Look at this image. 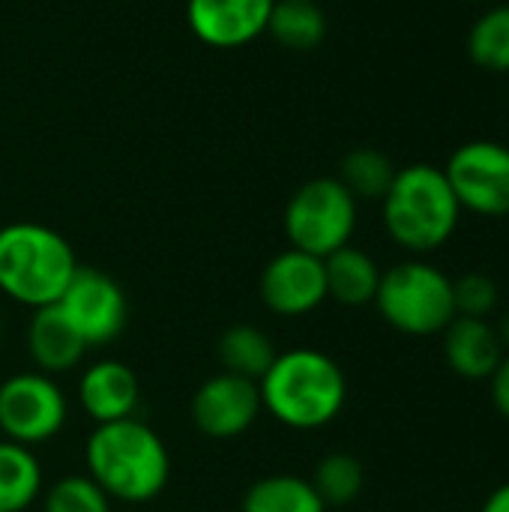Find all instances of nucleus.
<instances>
[{
    "instance_id": "obj_1",
    "label": "nucleus",
    "mask_w": 509,
    "mask_h": 512,
    "mask_svg": "<svg viewBox=\"0 0 509 512\" xmlns=\"http://www.w3.org/2000/svg\"><path fill=\"white\" fill-rule=\"evenodd\" d=\"M87 477L120 504H150L171 480V453L162 435L138 417L93 426L84 441Z\"/></svg>"
},
{
    "instance_id": "obj_2",
    "label": "nucleus",
    "mask_w": 509,
    "mask_h": 512,
    "mask_svg": "<svg viewBox=\"0 0 509 512\" xmlns=\"http://www.w3.org/2000/svg\"><path fill=\"white\" fill-rule=\"evenodd\" d=\"M261 408L285 429L315 432L330 426L348 402L342 366L318 348H291L276 354L258 381Z\"/></svg>"
},
{
    "instance_id": "obj_3",
    "label": "nucleus",
    "mask_w": 509,
    "mask_h": 512,
    "mask_svg": "<svg viewBox=\"0 0 509 512\" xmlns=\"http://www.w3.org/2000/svg\"><path fill=\"white\" fill-rule=\"evenodd\" d=\"M381 219L399 249L423 258L453 240L462 207L444 168L414 162L396 171L387 195L381 198Z\"/></svg>"
},
{
    "instance_id": "obj_4",
    "label": "nucleus",
    "mask_w": 509,
    "mask_h": 512,
    "mask_svg": "<svg viewBox=\"0 0 509 512\" xmlns=\"http://www.w3.org/2000/svg\"><path fill=\"white\" fill-rule=\"evenodd\" d=\"M69 240L39 222L0 228V294L36 312L54 306L78 270Z\"/></svg>"
},
{
    "instance_id": "obj_5",
    "label": "nucleus",
    "mask_w": 509,
    "mask_h": 512,
    "mask_svg": "<svg viewBox=\"0 0 509 512\" xmlns=\"http://www.w3.org/2000/svg\"><path fill=\"white\" fill-rule=\"evenodd\" d=\"M372 306L402 336H441L456 318L453 279L426 258H408L381 273Z\"/></svg>"
},
{
    "instance_id": "obj_6",
    "label": "nucleus",
    "mask_w": 509,
    "mask_h": 512,
    "mask_svg": "<svg viewBox=\"0 0 509 512\" xmlns=\"http://www.w3.org/2000/svg\"><path fill=\"white\" fill-rule=\"evenodd\" d=\"M357 198L339 183V177L306 180L288 201L282 225L291 249L327 258L348 246L357 231Z\"/></svg>"
},
{
    "instance_id": "obj_7",
    "label": "nucleus",
    "mask_w": 509,
    "mask_h": 512,
    "mask_svg": "<svg viewBox=\"0 0 509 512\" xmlns=\"http://www.w3.org/2000/svg\"><path fill=\"white\" fill-rule=\"evenodd\" d=\"M69 420V402L57 378L42 372H15L0 384V435L21 447L54 441Z\"/></svg>"
},
{
    "instance_id": "obj_8",
    "label": "nucleus",
    "mask_w": 509,
    "mask_h": 512,
    "mask_svg": "<svg viewBox=\"0 0 509 512\" xmlns=\"http://www.w3.org/2000/svg\"><path fill=\"white\" fill-rule=\"evenodd\" d=\"M444 174L459 198L462 213H474L483 219H507L509 216V147L492 138H474L459 144Z\"/></svg>"
},
{
    "instance_id": "obj_9",
    "label": "nucleus",
    "mask_w": 509,
    "mask_h": 512,
    "mask_svg": "<svg viewBox=\"0 0 509 512\" xmlns=\"http://www.w3.org/2000/svg\"><path fill=\"white\" fill-rule=\"evenodd\" d=\"M54 306L63 312V318L84 339L87 348L111 345L126 330V294L117 279L96 267H78Z\"/></svg>"
},
{
    "instance_id": "obj_10",
    "label": "nucleus",
    "mask_w": 509,
    "mask_h": 512,
    "mask_svg": "<svg viewBox=\"0 0 509 512\" xmlns=\"http://www.w3.org/2000/svg\"><path fill=\"white\" fill-rule=\"evenodd\" d=\"M261 411L264 408H261L258 381L222 369L195 390L189 405L195 429L213 441H231L246 435L261 417Z\"/></svg>"
},
{
    "instance_id": "obj_11",
    "label": "nucleus",
    "mask_w": 509,
    "mask_h": 512,
    "mask_svg": "<svg viewBox=\"0 0 509 512\" xmlns=\"http://www.w3.org/2000/svg\"><path fill=\"white\" fill-rule=\"evenodd\" d=\"M261 303L279 318H303L327 303L324 258L300 249H285L273 255L258 279Z\"/></svg>"
},
{
    "instance_id": "obj_12",
    "label": "nucleus",
    "mask_w": 509,
    "mask_h": 512,
    "mask_svg": "<svg viewBox=\"0 0 509 512\" xmlns=\"http://www.w3.org/2000/svg\"><path fill=\"white\" fill-rule=\"evenodd\" d=\"M276 0H189L186 21L210 48H243L267 33Z\"/></svg>"
},
{
    "instance_id": "obj_13",
    "label": "nucleus",
    "mask_w": 509,
    "mask_h": 512,
    "mask_svg": "<svg viewBox=\"0 0 509 512\" xmlns=\"http://www.w3.org/2000/svg\"><path fill=\"white\" fill-rule=\"evenodd\" d=\"M141 402L138 375L123 360H96L78 378V405L93 426L135 417Z\"/></svg>"
},
{
    "instance_id": "obj_14",
    "label": "nucleus",
    "mask_w": 509,
    "mask_h": 512,
    "mask_svg": "<svg viewBox=\"0 0 509 512\" xmlns=\"http://www.w3.org/2000/svg\"><path fill=\"white\" fill-rule=\"evenodd\" d=\"M447 366L465 381H489L504 360V345L489 318L456 315L441 333Z\"/></svg>"
},
{
    "instance_id": "obj_15",
    "label": "nucleus",
    "mask_w": 509,
    "mask_h": 512,
    "mask_svg": "<svg viewBox=\"0 0 509 512\" xmlns=\"http://www.w3.org/2000/svg\"><path fill=\"white\" fill-rule=\"evenodd\" d=\"M87 351L90 348L69 327V321L63 318V312L57 306H45V309L33 312V318L27 324V354H30L36 372L51 375V378L66 375L81 366Z\"/></svg>"
},
{
    "instance_id": "obj_16",
    "label": "nucleus",
    "mask_w": 509,
    "mask_h": 512,
    "mask_svg": "<svg viewBox=\"0 0 509 512\" xmlns=\"http://www.w3.org/2000/svg\"><path fill=\"white\" fill-rule=\"evenodd\" d=\"M381 273L384 270L369 252L348 243L324 258L327 300H336L339 306H348V309L372 306L378 285H381Z\"/></svg>"
},
{
    "instance_id": "obj_17",
    "label": "nucleus",
    "mask_w": 509,
    "mask_h": 512,
    "mask_svg": "<svg viewBox=\"0 0 509 512\" xmlns=\"http://www.w3.org/2000/svg\"><path fill=\"white\" fill-rule=\"evenodd\" d=\"M276 354L279 351L273 339L255 324H231L216 342V357H219L222 372H231L249 381H261V375L270 369Z\"/></svg>"
},
{
    "instance_id": "obj_18",
    "label": "nucleus",
    "mask_w": 509,
    "mask_h": 512,
    "mask_svg": "<svg viewBox=\"0 0 509 512\" xmlns=\"http://www.w3.org/2000/svg\"><path fill=\"white\" fill-rule=\"evenodd\" d=\"M240 512H327V504L315 492L312 480L297 474H270L246 489Z\"/></svg>"
},
{
    "instance_id": "obj_19",
    "label": "nucleus",
    "mask_w": 509,
    "mask_h": 512,
    "mask_svg": "<svg viewBox=\"0 0 509 512\" xmlns=\"http://www.w3.org/2000/svg\"><path fill=\"white\" fill-rule=\"evenodd\" d=\"M42 495V465L30 447L0 438V512H24Z\"/></svg>"
},
{
    "instance_id": "obj_20",
    "label": "nucleus",
    "mask_w": 509,
    "mask_h": 512,
    "mask_svg": "<svg viewBox=\"0 0 509 512\" xmlns=\"http://www.w3.org/2000/svg\"><path fill=\"white\" fill-rule=\"evenodd\" d=\"M267 33L288 51H312L327 36V18L315 0H276Z\"/></svg>"
},
{
    "instance_id": "obj_21",
    "label": "nucleus",
    "mask_w": 509,
    "mask_h": 512,
    "mask_svg": "<svg viewBox=\"0 0 509 512\" xmlns=\"http://www.w3.org/2000/svg\"><path fill=\"white\" fill-rule=\"evenodd\" d=\"M396 165L387 153L375 147H357L351 150L339 165V183L357 198V201H381L396 177Z\"/></svg>"
},
{
    "instance_id": "obj_22",
    "label": "nucleus",
    "mask_w": 509,
    "mask_h": 512,
    "mask_svg": "<svg viewBox=\"0 0 509 512\" xmlns=\"http://www.w3.org/2000/svg\"><path fill=\"white\" fill-rule=\"evenodd\" d=\"M468 57L495 75L509 72V3L486 9L468 30Z\"/></svg>"
},
{
    "instance_id": "obj_23",
    "label": "nucleus",
    "mask_w": 509,
    "mask_h": 512,
    "mask_svg": "<svg viewBox=\"0 0 509 512\" xmlns=\"http://www.w3.org/2000/svg\"><path fill=\"white\" fill-rule=\"evenodd\" d=\"M366 483L363 465L351 453H330L315 465L312 486L327 507H348L360 498Z\"/></svg>"
},
{
    "instance_id": "obj_24",
    "label": "nucleus",
    "mask_w": 509,
    "mask_h": 512,
    "mask_svg": "<svg viewBox=\"0 0 509 512\" xmlns=\"http://www.w3.org/2000/svg\"><path fill=\"white\" fill-rule=\"evenodd\" d=\"M42 512H111V498L87 474H66L42 489Z\"/></svg>"
},
{
    "instance_id": "obj_25",
    "label": "nucleus",
    "mask_w": 509,
    "mask_h": 512,
    "mask_svg": "<svg viewBox=\"0 0 509 512\" xmlns=\"http://www.w3.org/2000/svg\"><path fill=\"white\" fill-rule=\"evenodd\" d=\"M453 303H456V315L489 318L501 303L498 282L486 273H465L453 279Z\"/></svg>"
},
{
    "instance_id": "obj_26",
    "label": "nucleus",
    "mask_w": 509,
    "mask_h": 512,
    "mask_svg": "<svg viewBox=\"0 0 509 512\" xmlns=\"http://www.w3.org/2000/svg\"><path fill=\"white\" fill-rule=\"evenodd\" d=\"M489 396L495 411L509 420V354H504V360L498 363V369L489 375Z\"/></svg>"
},
{
    "instance_id": "obj_27",
    "label": "nucleus",
    "mask_w": 509,
    "mask_h": 512,
    "mask_svg": "<svg viewBox=\"0 0 509 512\" xmlns=\"http://www.w3.org/2000/svg\"><path fill=\"white\" fill-rule=\"evenodd\" d=\"M480 512H509V483H501V486L486 498V504L480 507Z\"/></svg>"
},
{
    "instance_id": "obj_28",
    "label": "nucleus",
    "mask_w": 509,
    "mask_h": 512,
    "mask_svg": "<svg viewBox=\"0 0 509 512\" xmlns=\"http://www.w3.org/2000/svg\"><path fill=\"white\" fill-rule=\"evenodd\" d=\"M495 330H498V339H501V345H504V354H509V312L498 321Z\"/></svg>"
},
{
    "instance_id": "obj_29",
    "label": "nucleus",
    "mask_w": 509,
    "mask_h": 512,
    "mask_svg": "<svg viewBox=\"0 0 509 512\" xmlns=\"http://www.w3.org/2000/svg\"><path fill=\"white\" fill-rule=\"evenodd\" d=\"M468 3H483V0H468Z\"/></svg>"
}]
</instances>
